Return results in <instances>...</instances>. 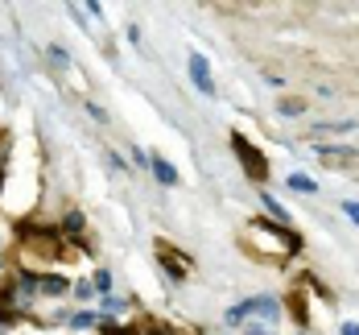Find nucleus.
Instances as JSON below:
<instances>
[{"label":"nucleus","mask_w":359,"mask_h":335,"mask_svg":"<svg viewBox=\"0 0 359 335\" xmlns=\"http://www.w3.org/2000/svg\"><path fill=\"white\" fill-rule=\"evenodd\" d=\"M128 306H133V302H128V298H120V294L100 298V315H104V319H124V315H128Z\"/></svg>","instance_id":"15"},{"label":"nucleus","mask_w":359,"mask_h":335,"mask_svg":"<svg viewBox=\"0 0 359 335\" xmlns=\"http://www.w3.org/2000/svg\"><path fill=\"white\" fill-rule=\"evenodd\" d=\"M339 335H359V323H351V319H347V323H339Z\"/></svg>","instance_id":"28"},{"label":"nucleus","mask_w":359,"mask_h":335,"mask_svg":"<svg viewBox=\"0 0 359 335\" xmlns=\"http://www.w3.org/2000/svg\"><path fill=\"white\" fill-rule=\"evenodd\" d=\"M227 145H231V153H236V162H240V174L248 178V183H256V186H264L269 178H273V166H269V157H264V149L252 141L248 133H231L227 137Z\"/></svg>","instance_id":"2"},{"label":"nucleus","mask_w":359,"mask_h":335,"mask_svg":"<svg viewBox=\"0 0 359 335\" xmlns=\"http://www.w3.org/2000/svg\"><path fill=\"white\" fill-rule=\"evenodd\" d=\"M306 96H281L277 100V116H285V120H297V116H306Z\"/></svg>","instance_id":"14"},{"label":"nucleus","mask_w":359,"mask_h":335,"mask_svg":"<svg viewBox=\"0 0 359 335\" xmlns=\"http://www.w3.org/2000/svg\"><path fill=\"white\" fill-rule=\"evenodd\" d=\"M8 157H13V129H0V166L8 170Z\"/></svg>","instance_id":"22"},{"label":"nucleus","mask_w":359,"mask_h":335,"mask_svg":"<svg viewBox=\"0 0 359 335\" xmlns=\"http://www.w3.org/2000/svg\"><path fill=\"white\" fill-rule=\"evenodd\" d=\"M310 302H314V294H310V286L297 277L293 286H289V294H285V315L293 319V327L306 335L310 331V323H314V310H310Z\"/></svg>","instance_id":"5"},{"label":"nucleus","mask_w":359,"mask_h":335,"mask_svg":"<svg viewBox=\"0 0 359 335\" xmlns=\"http://www.w3.org/2000/svg\"><path fill=\"white\" fill-rule=\"evenodd\" d=\"M260 216H269L273 223H285V228H293V223H289V211L281 207V199H273L269 190H260Z\"/></svg>","instance_id":"13"},{"label":"nucleus","mask_w":359,"mask_h":335,"mask_svg":"<svg viewBox=\"0 0 359 335\" xmlns=\"http://www.w3.org/2000/svg\"><path fill=\"white\" fill-rule=\"evenodd\" d=\"M306 335H310V331H306Z\"/></svg>","instance_id":"31"},{"label":"nucleus","mask_w":359,"mask_h":335,"mask_svg":"<svg viewBox=\"0 0 359 335\" xmlns=\"http://www.w3.org/2000/svg\"><path fill=\"white\" fill-rule=\"evenodd\" d=\"M240 249H244L252 261H260V265L285 269L289 261L306 249V240H302V232H297V228L273 223L269 216H252V220L240 228Z\"/></svg>","instance_id":"1"},{"label":"nucleus","mask_w":359,"mask_h":335,"mask_svg":"<svg viewBox=\"0 0 359 335\" xmlns=\"http://www.w3.org/2000/svg\"><path fill=\"white\" fill-rule=\"evenodd\" d=\"M128 157L137 162V170H149V162H153V153H144V149H137V145H128Z\"/></svg>","instance_id":"25"},{"label":"nucleus","mask_w":359,"mask_h":335,"mask_svg":"<svg viewBox=\"0 0 359 335\" xmlns=\"http://www.w3.org/2000/svg\"><path fill=\"white\" fill-rule=\"evenodd\" d=\"M285 190H293V195H318V183L306 178L302 170H293V174H285Z\"/></svg>","instance_id":"18"},{"label":"nucleus","mask_w":359,"mask_h":335,"mask_svg":"<svg viewBox=\"0 0 359 335\" xmlns=\"http://www.w3.org/2000/svg\"><path fill=\"white\" fill-rule=\"evenodd\" d=\"M71 298L74 302H95V286H91V273H83V277H79V282H74V290H71Z\"/></svg>","instance_id":"20"},{"label":"nucleus","mask_w":359,"mask_h":335,"mask_svg":"<svg viewBox=\"0 0 359 335\" xmlns=\"http://www.w3.org/2000/svg\"><path fill=\"white\" fill-rule=\"evenodd\" d=\"M91 286H95V294H100V298H108L111 290H116V277H111V269H95V273H91Z\"/></svg>","instance_id":"19"},{"label":"nucleus","mask_w":359,"mask_h":335,"mask_svg":"<svg viewBox=\"0 0 359 335\" xmlns=\"http://www.w3.org/2000/svg\"><path fill=\"white\" fill-rule=\"evenodd\" d=\"M355 129H359L355 120H318L310 133H314V137H318V133H326V137H330V133H339V137H351Z\"/></svg>","instance_id":"16"},{"label":"nucleus","mask_w":359,"mask_h":335,"mask_svg":"<svg viewBox=\"0 0 359 335\" xmlns=\"http://www.w3.org/2000/svg\"><path fill=\"white\" fill-rule=\"evenodd\" d=\"M46 54H50V63H54V67H62V71L74 74V63H71V54H67L62 46H46Z\"/></svg>","instance_id":"21"},{"label":"nucleus","mask_w":359,"mask_h":335,"mask_svg":"<svg viewBox=\"0 0 359 335\" xmlns=\"http://www.w3.org/2000/svg\"><path fill=\"white\" fill-rule=\"evenodd\" d=\"M58 232H62L67 240H83V236H87V216H83L79 207H62V216H58Z\"/></svg>","instance_id":"11"},{"label":"nucleus","mask_w":359,"mask_h":335,"mask_svg":"<svg viewBox=\"0 0 359 335\" xmlns=\"http://www.w3.org/2000/svg\"><path fill=\"white\" fill-rule=\"evenodd\" d=\"M149 174L157 178V186H165V190H174V186H182L178 166H174L170 157H161V153H153V162H149Z\"/></svg>","instance_id":"10"},{"label":"nucleus","mask_w":359,"mask_h":335,"mask_svg":"<svg viewBox=\"0 0 359 335\" xmlns=\"http://www.w3.org/2000/svg\"><path fill=\"white\" fill-rule=\"evenodd\" d=\"M186 71H190V83L207 96V100H215L219 87L215 79H211V63H207V54H198V50H190V58H186Z\"/></svg>","instance_id":"7"},{"label":"nucleus","mask_w":359,"mask_h":335,"mask_svg":"<svg viewBox=\"0 0 359 335\" xmlns=\"http://www.w3.org/2000/svg\"><path fill=\"white\" fill-rule=\"evenodd\" d=\"M153 257H157L161 273H165L174 286H182V282H190V277H194V257H190L186 249H178L174 240H165V236H157V240H153Z\"/></svg>","instance_id":"3"},{"label":"nucleus","mask_w":359,"mask_h":335,"mask_svg":"<svg viewBox=\"0 0 359 335\" xmlns=\"http://www.w3.org/2000/svg\"><path fill=\"white\" fill-rule=\"evenodd\" d=\"M4 183H8V170L0 166V199H4Z\"/></svg>","instance_id":"29"},{"label":"nucleus","mask_w":359,"mask_h":335,"mask_svg":"<svg viewBox=\"0 0 359 335\" xmlns=\"http://www.w3.org/2000/svg\"><path fill=\"white\" fill-rule=\"evenodd\" d=\"M34 319V310L17 298V290H13V277L4 273L0 277V327L8 331V327H21V323H29Z\"/></svg>","instance_id":"4"},{"label":"nucleus","mask_w":359,"mask_h":335,"mask_svg":"<svg viewBox=\"0 0 359 335\" xmlns=\"http://www.w3.org/2000/svg\"><path fill=\"white\" fill-rule=\"evenodd\" d=\"M83 108H87V116H91L95 124H108V120H111V116H108V108H104V104H95V100H87Z\"/></svg>","instance_id":"23"},{"label":"nucleus","mask_w":359,"mask_h":335,"mask_svg":"<svg viewBox=\"0 0 359 335\" xmlns=\"http://www.w3.org/2000/svg\"><path fill=\"white\" fill-rule=\"evenodd\" d=\"M100 323H104V315L95 306H79L71 315V331H100Z\"/></svg>","instance_id":"12"},{"label":"nucleus","mask_w":359,"mask_h":335,"mask_svg":"<svg viewBox=\"0 0 359 335\" xmlns=\"http://www.w3.org/2000/svg\"><path fill=\"white\" fill-rule=\"evenodd\" d=\"M248 306H252V319L264 323V327L285 319V298H277V294H252Z\"/></svg>","instance_id":"8"},{"label":"nucleus","mask_w":359,"mask_h":335,"mask_svg":"<svg viewBox=\"0 0 359 335\" xmlns=\"http://www.w3.org/2000/svg\"><path fill=\"white\" fill-rule=\"evenodd\" d=\"M108 166L116 170V174H133V166H128V157H120L116 149H108Z\"/></svg>","instance_id":"24"},{"label":"nucleus","mask_w":359,"mask_h":335,"mask_svg":"<svg viewBox=\"0 0 359 335\" xmlns=\"http://www.w3.org/2000/svg\"><path fill=\"white\" fill-rule=\"evenodd\" d=\"M128 46H137V50H141V25H128Z\"/></svg>","instance_id":"27"},{"label":"nucleus","mask_w":359,"mask_h":335,"mask_svg":"<svg viewBox=\"0 0 359 335\" xmlns=\"http://www.w3.org/2000/svg\"><path fill=\"white\" fill-rule=\"evenodd\" d=\"M252 319V306H248V298H244V302H236V306H227V310H223V327H244V323H248Z\"/></svg>","instance_id":"17"},{"label":"nucleus","mask_w":359,"mask_h":335,"mask_svg":"<svg viewBox=\"0 0 359 335\" xmlns=\"http://www.w3.org/2000/svg\"><path fill=\"white\" fill-rule=\"evenodd\" d=\"M343 216L359 228V199H343Z\"/></svg>","instance_id":"26"},{"label":"nucleus","mask_w":359,"mask_h":335,"mask_svg":"<svg viewBox=\"0 0 359 335\" xmlns=\"http://www.w3.org/2000/svg\"><path fill=\"white\" fill-rule=\"evenodd\" d=\"M314 157L330 166V170H351L359 162V149L355 145H343V141H314Z\"/></svg>","instance_id":"6"},{"label":"nucleus","mask_w":359,"mask_h":335,"mask_svg":"<svg viewBox=\"0 0 359 335\" xmlns=\"http://www.w3.org/2000/svg\"><path fill=\"white\" fill-rule=\"evenodd\" d=\"M4 273H8V269H4V261H0V277H4Z\"/></svg>","instance_id":"30"},{"label":"nucleus","mask_w":359,"mask_h":335,"mask_svg":"<svg viewBox=\"0 0 359 335\" xmlns=\"http://www.w3.org/2000/svg\"><path fill=\"white\" fill-rule=\"evenodd\" d=\"M74 290V282H71V273H41V286H37V298H71Z\"/></svg>","instance_id":"9"}]
</instances>
